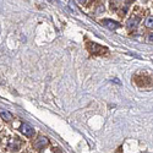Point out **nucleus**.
Listing matches in <instances>:
<instances>
[{
	"label": "nucleus",
	"instance_id": "4",
	"mask_svg": "<svg viewBox=\"0 0 153 153\" xmlns=\"http://www.w3.org/2000/svg\"><path fill=\"white\" fill-rule=\"evenodd\" d=\"M7 147L11 151H19L21 147V141L19 139H11L7 142Z\"/></svg>",
	"mask_w": 153,
	"mask_h": 153
},
{
	"label": "nucleus",
	"instance_id": "6",
	"mask_svg": "<svg viewBox=\"0 0 153 153\" xmlns=\"http://www.w3.org/2000/svg\"><path fill=\"white\" fill-rule=\"evenodd\" d=\"M102 25L108 27L109 29H115V28L120 27L119 23L116 21H113V20H102Z\"/></svg>",
	"mask_w": 153,
	"mask_h": 153
},
{
	"label": "nucleus",
	"instance_id": "3",
	"mask_svg": "<svg viewBox=\"0 0 153 153\" xmlns=\"http://www.w3.org/2000/svg\"><path fill=\"white\" fill-rule=\"evenodd\" d=\"M20 130H21V132H22L23 135H26L27 137H31V136L34 135V129L32 127L31 125L25 124V123H23V124L20 126Z\"/></svg>",
	"mask_w": 153,
	"mask_h": 153
},
{
	"label": "nucleus",
	"instance_id": "9",
	"mask_svg": "<svg viewBox=\"0 0 153 153\" xmlns=\"http://www.w3.org/2000/svg\"><path fill=\"white\" fill-rule=\"evenodd\" d=\"M147 42H153V34H149L147 37Z\"/></svg>",
	"mask_w": 153,
	"mask_h": 153
},
{
	"label": "nucleus",
	"instance_id": "2",
	"mask_svg": "<svg viewBox=\"0 0 153 153\" xmlns=\"http://www.w3.org/2000/svg\"><path fill=\"white\" fill-rule=\"evenodd\" d=\"M139 22H140V17H137V16H132L131 19H129L127 22H126V27L129 31H134L139 26Z\"/></svg>",
	"mask_w": 153,
	"mask_h": 153
},
{
	"label": "nucleus",
	"instance_id": "5",
	"mask_svg": "<svg viewBox=\"0 0 153 153\" xmlns=\"http://www.w3.org/2000/svg\"><path fill=\"white\" fill-rule=\"evenodd\" d=\"M48 139L47 137H44V136H41L36 142H34V147L37 148V149H42V148H44L47 144H48Z\"/></svg>",
	"mask_w": 153,
	"mask_h": 153
},
{
	"label": "nucleus",
	"instance_id": "7",
	"mask_svg": "<svg viewBox=\"0 0 153 153\" xmlns=\"http://www.w3.org/2000/svg\"><path fill=\"white\" fill-rule=\"evenodd\" d=\"M0 116H1L4 120H6V121H10V120L12 119L11 113H9V111H5V110H0Z\"/></svg>",
	"mask_w": 153,
	"mask_h": 153
},
{
	"label": "nucleus",
	"instance_id": "1",
	"mask_svg": "<svg viewBox=\"0 0 153 153\" xmlns=\"http://www.w3.org/2000/svg\"><path fill=\"white\" fill-rule=\"evenodd\" d=\"M87 49L88 52H91L92 54H96V55H98V54H104L108 49L107 48H104L102 45H98V44H96V43H88L87 44Z\"/></svg>",
	"mask_w": 153,
	"mask_h": 153
},
{
	"label": "nucleus",
	"instance_id": "8",
	"mask_svg": "<svg viewBox=\"0 0 153 153\" xmlns=\"http://www.w3.org/2000/svg\"><path fill=\"white\" fill-rule=\"evenodd\" d=\"M144 26L147 28H153V16H149L144 20Z\"/></svg>",
	"mask_w": 153,
	"mask_h": 153
}]
</instances>
